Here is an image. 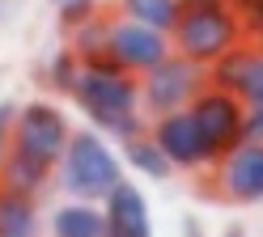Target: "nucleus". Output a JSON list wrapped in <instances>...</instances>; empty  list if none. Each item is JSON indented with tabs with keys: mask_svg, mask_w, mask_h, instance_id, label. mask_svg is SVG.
Returning a JSON list of instances; mask_svg holds the SVG:
<instances>
[{
	"mask_svg": "<svg viewBox=\"0 0 263 237\" xmlns=\"http://www.w3.org/2000/svg\"><path fill=\"white\" fill-rule=\"evenodd\" d=\"M72 102L89 114V123L98 131H110L119 140H132V135H144L140 118V76L123 72L110 55L98 60H81V76L72 85Z\"/></svg>",
	"mask_w": 263,
	"mask_h": 237,
	"instance_id": "f257e3e1",
	"label": "nucleus"
},
{
	"mask_svg": "<svg viewBox=\"0 0 263 237\" xmlns=\"http://www.w3.org/2000/svg\"><path fill=\"white\" fill-rule=\"evenodd\" d=\"M51 182L60 186L68 199H85V203H102L115 186L123 182V161L110 152V144L98 131H72L68 148L51 169Z\"/></svg>",
	"mask_w": 263,
	"mask_h": 237,
	"instance_id": "f03ea898",
	"label": "nucleus"
},
{
	"mask_svg": "<svg viewBox=\"0 0 263 237\" xmlns=\"http://www.w3.org/2000/svg\"><path fill=\"white\" fill-rule=\"evenodd\" d=\"M246 38L242 34V22L238 13L229 9V0H217V5H195V9H183L178 13V22L170 30V43L178 55H187L195 64H212L221 60L229 47H238Z\"/></svg>",
	"mask_w": 263,
	"mask_h": 237,
	"instance_id": "7ed1b4c3",
	"label": "nucleus"
},
{
	"mask_svg": "<svg viewBox=\"0 0 263 237\" xmlns=\"http://www.w3.org/2000/svg\"><path fill=\"white\" fill-rule=\"evenodd\" d=\"M187 110H191L195 131H200V140H204L208 169L217 165L229 148H238V144L246 140V102H242V93H229V89H217V85H204Z\"/></svg>",
	"mask_w": 263,
	"mask_h": 237,
	"instance_id": "20e7f679",
	"label": "nucleus"
},
{
	"mask_svg": "<svg viewBox=\"0 0 263 237\" xmlns=\"http://www.w3.org/2000/svg\"><path fill=\"white\" fill-rule=\"evenodd\" d=\"M204 85H208V68L187 60V55H178V51H170L157 68H149L140 76V106L149 114L187 110Z\"/></svg>",
	"mask_w": 263,
	"mask_h": 237,
	"instance_id": "39448f33",
	"label": "nucleus"
},
{
	"mask_svg": "<svg viewBox=\"0 0 263 237\" xmlns=\"http://www.w3.org/2000/svg\"><path fill=\"white\" fill-rule=\"evenodd\" d=\"M68 118H64L60 106H51V102H26V106H17V114H13V148L26 152V157H34L43 165H55L64 157V148H68Z\"/></svg>",
	"mask_w": 263,
	"mask_h": 237,
	"instance_id": "423d86ee",
	"label": "nucleus"
},
{
	"mask_svg": "<svg viewBox=\"0 0 263 237\" xmlns=\"http://www.w3.org/2000/svg\"><path fill=\"white\" fill-rule=\"evenodd\" d=\"M174 51L170 34H161L144 22H132V17H110V30H106V55L132 76H144L149 68H157Z\"/></svg>",
	"mask_w": 263,
	"mask_h": 237,
	"instance_id": "0eeeda50",
	"label": "nucleus"
},
{
	"mask_svg": "<svg viewBox=\"0 0 263 237\" xmlns=\"http://www.w3.org/2000/svg\"><path fill=\"white\" fill-rule=\"evenodd\" d=\"M208 186H212V195H221L229 203H259L263 199V144L242 140L238 148H229L212 165Z\"/></svg>",
	"mask_w": 263,
	"mask_h": 237,
	"instance_id": "6e6552de",
	"label": "nucleus"
},
{
	"mask_svg": "<svg viewBox=\"0 0 263 237\" xmlns=\"http://www.w3.org/2000/svg\"><path fill=\"white\" fill-rule=\"evenodd\" d=\"M149 135H153V144H157L161 152H166V161H170L174 169H208L204 140H200V131H195V118H191V110L153 114Z\"/></svg>",
	"mask_w": 263,
	"mask_h": 237,
	"instance_id": "1a4fd4ad",
	"label": "nucleus"
},
{
	"mask_svg": "<svg viewBox=\"0 0 263 237\" xmlns=\"http://www.w3.org/2000/svg\"><path fill=\"white\" fill-rule=\"evenodd\" d=\"M102 212H106V233L110 237H153L149 203H144L140 186H132L127 178L102 199Z\"/></svg>",
	"mask_w": 263,
	"mask_h": 237,
	"instance_id": "9d476101",
	"label": "nucleus"
},
{
	"mask_svg": "<svg viewBox=\"0 0 263 237\" xmlns=\"http://www.w3.org/2000/svg\"><path fill=\"white\" fill-rule=\"evenodd\" d=\"M255 55H259V43H238L229 47L221 60L208 64V85H217V89H229V93H242L246 81H251V68H255Z\"/></svg>",
	"mask_w": 263,
	"mask_h": 237,
	"instance_id": "9b49d317",
	"label": "nucleus"
},
{
	"mask_svg": "<svg viewBox=\"0 0 263 237\" xmlns=\"http://www.w3.org/2000/svg\"><path fill=\"white\" fill-rule=\"evenodd\" d=\"M51 237H106V212L93 203H60L51 212Z\"/></svg>",
	"mask_w": 263,
	"mask_h": 237,
	"instance_id": "f8f14e48",
	"label": "nucleus"
},
{
	"mask_svg": "<svg viewBox=\"0 0 263 237\" xmlns=\"http://www.w3.org/2000/svg\"><path fill=\"white\" fill-rule=\"evenodd\" d=\"M51 169H55V165H43V161H34V157H26V152L13 148L9 157H5V165H0V186L39 199V191L51 182Z\"/></svg>",
	"mask_w": 263,
	"mask_h": 237,
	"instance_id": "ddd939ff",
	"label": "nucleus"
},
{
	"mask_svg": "<svg viewBox=\"0 0 263 237\" xmlns=\"http://www.w3.org/2000/svg\"><path fill=\"white\" fill-rule=\"evenodd\" d=\"M0 237H39V208L34 195L0 186Z\"/></svg>",
	"mask_w": 263,
	"mask_h": 237,
	"instance_id": "4468645a",
	"label": "nucleus"
},
{
	"mask_svg": "<svg viewBox=\"0 0 263 237\" xmlns=\"http://www.w3.org/2000/svg\"><path fill=\"white\" fill-rule=\"evenodd\" d=\"M123 161L132 169H140L144 178H170L174 174V165L166 161V152H161L153 144V135L144 131V135H132V140H123Z\"/></svg>",
	"mask_w": 263,
	"mask_h": 237,
	"instance_id": "2eb2a0df",
	"label": "nucleus"
},
{
	"mask_svg": "<svg viewBox=\"0 0 263 237\" xmlns=\"http://www.w3.org/2000/svg\"><path fill=\"white\" fill-rule=\"evenodd\" d=\"M119 13L132 17V22H144L161 34H170L178 13H183V0H119Z\"/></svg>",
	"mask_w": 263,
	"mask_h": 237,
	"instance_id": "dca6fc26",
	"label": "nucleus"
},
{
	"mask_svg": "<svg viewBox=\"0 0 263 237\" xmlns=\"http://www.w3.org/2000/svg\"><path fill=\"white\" fill-rule=\"evenodd\" d=\"M106 30H110L106 17H89V22H81V26L72 30V51H77L81 60L106 55Z\"/></svg>",
	"mask_w": 263,
	"mask_h": 237,
	"instance_id": "f3484780",
	"label": "nucleus"
},
{
	"mask_svg": "<svg viewBox=\"0 0 263 237\" xmlns=\"http://www.w3.org/2000/svg\"><path fill=\"white\" fill-rule=\"evenodd\" d=\"M77 76H81V55H77L72 47H68V51H55V55H51V64H47V81H51V89L72 97Z\"/></svg>",
	"mask_w": 263,
	"mask_h": 237,
	"instance_id": "a211bd4d",
	"label": "nucleus"
},
{
	"mask_svg": "<svg viewBox=\"0 0 263 237\" xmlns=\"http://www.w3.org/2000/svg\"><path fill=\"white\" fill-rule=\"evenodd\" d=\"M229 9L238 13V22H242V34H246V38L263 47V0H229Z\"/></svg>",
	"mask_w": 263,
	"mask_h": 237,
	"instance_id": "6ab92c4d",
	"label": "nucleus"
},
{
	"mask_svg": "<svg viewBox=\"0 0 263 237\" xmlns=\"http://www.w3.org/2000/svg\"><path fill=\"white\" fill-rule=\"evenodd\" d=\"M55 5V17L68 30H77L81 22H89V17H98V0H51Z\"/></svg>",
	"mask_w": 263,
	"mask_h": 237,
	"instance_id": "aec40b11",
	"label": "nucleus"
},
{
	"mask_svg": "<svg viewBox=\"0 0 263 237\" xmlns=\"http://www.w3.org/2000/svg\"><path fill=\"white\" fill-rule=\"evenodd\" d=\"M13 114H17V106L5 102V106H0V165H5V157L13 152Z\"/></svg>",
	"mask_w": 263,
	"mask_h": 237,
	"instance_id": "412c9836",
	"label": "nucleus"
},
{
	"mask_svg": "<svg viewBox=\"0 0 263 237\" xmlns=\"http://www.w3.org/2000/svg\"><path fill=\"white\" fill-rule=\"evenodd\" d=\"M242 102H246V106H251V102H263V47H259V55H255V68H251L246 89H242Z\"/></svg>",
	"mask_w": 263,
	"mask_h": 237,
	"instance_id": "4be33fe9",
	"label": "nucleus"
},
{
	"mask_svg": "<svg viewBox=\"0 0 263 237\" xmlns=\"http://www.w3.org/2000/svg\"><path fill=\"white\" fill-rule=\"evenodd\" d=\"M246 140L263 144V102H251V106H246Z\"/></svg>",
	"mask_w": 263,
	"mask_h": 237,
	"instance_id": "5701e85b",
	"label": "nucleus"
},
{
	"mask_svg": "<svg viewBox=\"0 0 263 237\" xmlns=\"http://www.w3.org/2000/svg\"><path fill=\"white\" fill-rule=\"evenodd\" d=\"M225 237H242V229H229V233H225Z\"/></svg>",
	"mask_w": 263,
	"mask_h": 237,
	"instance_id": "b1692460",
	"label": "nucleus"
},
{
	"mask_svg": "<svg viewBox=\"0 0 263 237\" xmlns=\"http://www.w3.org/2000/svg\"><path fill=\"white\" fill-rule=\"evenodd\" d=\"M106 237H110V233H106Z\"/></svg>",
	"mask_w": 263,
	"mask_h": 237,
	"instance_id": "393cba45",
	"label": "nucleus"
}]
</instances>
